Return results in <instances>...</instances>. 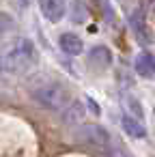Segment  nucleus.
Instances as JSON below:
<instances>
[{
    "label": "nucleus",
    "instance_id": "f3484780",
    "mask_svg": "<svg viewBox=\"0 0 155 157\" xmlns=\"http://www.w3.org/2000/svg\"><path fill=\"white\" fill-rule=\"evenodd\" d=\"M20 2H22V5H30V0H20Z\"/></svg>",
    "mask_w": 155,
    "mask_h": 157
},
{
    "label": "nucleus",
    "instance_id": "a211bd4d",
    "mask_svg": "<svg viewBox=\"0 0 155 157\" xmlns=\"http://www.w3.org/2000/svg\"><path fill=\"white\" fill-rule=\"evenodd\" d=\"M153 114H155V105H153Z\"/></svg>",
    "mask_w": 155,
    "mask_h": 157
},
{
    "label": "nucleus",
    "instance_id": "2eb2a0df",
    "mask_svg": "<svg viewBox=\"0 0 155 157\" xmlns=\"http://www.w3.org/2000/svg\"><path fill=\"white\" fill-rule=\"evenodd\" d=\"M140 9L144 13H153L155 11V0H140Z\"/></svg>",
    "mask_w": 155,
    "mask_h": 157
},
{
    "label": "nucleus",
    "instance_id": "1a4fd4ad",
    "mask_svg": "<svg viewBox=\"0 0 155 157\" xmlns=\"http://www.w3.org/2000/svg\"><path fill=\"white\" fill-rule=\"evenodd\" d=\"M134 69L140 78H153L155 75V63L146 52H138L134 58Z\"/></svg>",
    "mask_w": 155,
    "mask_h": 157
},
{
    "label": "nucleus",
    "instance_id": "f8f14e48",
    "mask_svg": "<svg viewBox=\"0 0 155 157\" xmlns=\"http://www.w3.org/2000/svg\"><path fill=\"white\" fill-rule=\"evenodd\" d=\"M123 101H125V108H127V114H131V116H136V118H144V110H142V103L134 97V95H125L123 97Z\"/></svg>",
    "mask_w": 155,
    "mask_h": 157
},
{
    "label": "nucleus",
    "instance_id": "ddd939ff",
    "mask_svg": "<svg viewBox=\"0 0 155 157\" xmlns=\"http://www.w3.org/2000/svg\"><path fill=\"white\" fill-rule=\"evenodd\" d=\"M13 26H15L13 17H11L9 13H5V11H0V39L7 37V35L13 30Z\"/></svg>",
    "mask_w": 155,
    "mask_h": 157
},
{
    "label": "nucleus",
    "instance_id": "423d86ee",
    "mask_svg": "<svg viewBox=\"0 0 155 157\" xmlns=\"http://www.w3.org/2000/svg\"><path fill=\"white\" fill-rule=\"evenodd\" d=\"M39 9L48 22L58 24L67 13V2L65 0H39Z\"/></svg>",
    "mask_w": 155,
    "mask_h": 157
},
{
    "label": "nucleus",
    "instance_id": "f03ea898",
    "mask_svg": "<svg viewBox=\"0 0 155 157\" xmlns=\"http://www.w3.org/2000/svg\"><path fill=\"white\" fill-rule=\"evenodd\" d=\"M33 99L41 108L58 112V110H65L71 103V93L58 82H45V84H41L33 90Z\"/></svg>",
    "mask_w": 155,
    "mask_h": 157
},
{
    "label": "nucleus",
    "instance_id": "39448f33",
    "mask_svg": "<svg viewBox=\"0 0 155 157\" xmlns=\"http://www.w3.org/2000/svg\"><path fill=\"white\" fill-rule=\"evenodd\" d=\"M88 65L95 71H106L112 65V50L108 45H93L88 50Z\"/></svg>",
    "mask_w": 155,
    "mask_h": 157
},
{
    "label": "nucleus",
    "instance_id": "f257e3e1",
    "mask_svg": "<svg viewBox=\"0 0 155 157\" xmlns=\"http://www.w3.org/2000/svg\"><path fill=\"white\" fill-rule=\"evenodd\" d=\"M39 54L30 39H15L0 50V71L7 73H24L37 63Z\"/></svg>",
    "mask_w": 155,
    "mask_h": 157
},
{
    "label": "nucleus",
    "instance_id": "20e7f679",
    "mask_svg": "<svg viewBox=\"0 0 155 157\" xmlns=\"http://www.w3.org/2000/svg\"><path fill=\"white\" fill-rule=\"evenodd\" d=\"M129 24H131V30L136 35V39L140 43H153V35H151V26L146 24V13L138 7L131 11L129 15Z\"/></svg>",
    "mask_w": 155,
    "mask_h": 157
},
{
    "label": "nucleus",
    "instance_id": "0eeeda50",
    "mask_svg": "<svg viewBox=\"0 0 155 157\" xmlns=\"http://www.w3.org/2000/svg\"><path fill=\"white\" fill-rule=\"evenodd\" d=\"M121 127H123V131H125L129 138H134V140L146 138V127H144V123H142L140 118L127 114V112L121 114Z\"/></svg>",
    "mask_w": 155,
    "mask_h": 157
},
{
    "label": "nucleus",
    "instance_id": "4468645a",
    "mask_svg": "<svg viewBox=\"0 0 155 157\" xmlns=\"http://www.w3.org/2000/svg\"><path fill=\"white\" fill-rule=\"evenodd\" d=\"M97 2H99L101 11L106 13V17L112 22V20H114V9H112V5H110V0H97Z\"/></svg>",
    "mask_w": 155,
    "mask_h": 157
},
{
    "label": "nucleus",
    "instance_id": "7ed1b4c3",
    "mask_svg": "<svg viewBox=\"0 0 155 157\" xmlns=\"http://www.w3.org/2000/svg\"><path fill=\"white\" fill-rule=\"evenodd\" d=\"M78 136H80L82 142H86L95 148H101V151L110 148V133L99 125H82Z\"/></svg>",
    "mask_w": 155,
    "mask_h": 157
},
{
    "label": "nucleus",
    "instance_id": "dca6fc26",
    "mask_svg": "<svg viewBox=\"0 0 155 157\" xmlns=\"http://www.w3.org/2000/svg\"><path fill=\"white\" fill-rule=\"evenodd\" d=\"M114 157H131V155H129L127 151H116V153H114Z\"/></svg>",
    "mask_w": 155,
    "mask_h": 157
},
{
    "label": "nucleus",
    "instance_id": "9b49d317",
    "mask_svg": "<svg viewBox=\"0 0 155 157\" xmlns=\"http://www.w3.org/2000/svg\"><path fill=\"white\" fill-rule=\"evenodd\" d=\"M71 20L76 24H84L88 20V9H86V5L82 0H73L71 2Z\"/></svg>",
    "mask_w": 155,
    "mask_h": 157
},
{
    "label": "nucleus",
    "instance_id": "6e6552de",
    "mask_svg": "<svg viewBox=\"0 0 155 157\" xmlns=\"http://www.w3.org/2000/svg\"><path fill=\"white\" fill-rule=\"evenodd\" d=\"M58 48L69 56H80L84 52V41L76 33H63L58 37Z\"/></svg>",
    "mask_w": 155,
    "mask_h": 157
},
{
    "label": "nucleus",
    "instance_id": "9d476101",
    "mask_svg": "<svg viewBox=\"0 0 155 157\" xmlns=\"http://www.w3.org/2000/svg\"><path fill=\"white\" fill-rule=\"evenodd\" d=\"M82 116H84V105L80 101H73L71 99V103L63 110V121L65 123H78Z\"/></svg>",
    "mask_w": 155,
    "mask_h": 157
}]
</instances>
